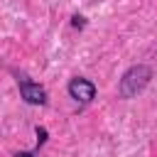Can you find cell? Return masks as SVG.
<instances>
[{
    "mask_svg": "<svg viewBox=\"0 0 157 157\" xmlns=\"http://www.w3.org/2000/svg\"><path fill=\"white\" fill-rule=\"evenodd\" d=\"M34 132H37V147H42V145L47 142V128H39V125H37Z\"/></svg>",
    "mask_w": 157,
    "mask_h": 157,
    "instance_id": "cell-4",
    "label": "cell"
},
{
    "mask_svg": "<svg viewBox=\"0 0 157 157\" xmlns=\"http://www.w3.org/2000/svg\"><path fill=\"white\" fill-rule=\"evenodd\" d=\"M15 157H34V152H17Z\"/></svg>",
    "mask_w": 157,
    "mask_h": 157,
    "instance_id": "cell-6",
    "label": "cell"
},
{
    "mask_svg": "<svg viewBox=\"0 0 157 157\" xmlns=\"http://www.w3.org/2000/svg\"><path fill=\"white\" fill-rule=\"evenodd\" d=\"M150 78H152V69H150L147 64L130 66V69L123 74L118 91H120V96H123V98H132V96H137V93L150 83Z\"/></svg>",
    "mask_w": 157,
    "mask_h": 157,
    "instance_id": "cell-1",
    "label": "cell"
},
{
    "mask_svg": "<svg viewBox=\"0 0 157 157\" xmlns=\"http://www.w3.org/2000/svg\"><path fill=\"white\" fill-rule=\"evenodd\" d=\"M71 25H74V27H78V29H81V27H83V25H86V17H81V15H74V17H71Z\"/></svg>",
    "mask_w": 157,
    "mask_h": 157,
    "instance_id": "cell-5",
    "label": "cell"
},
{
    "mask_svg": "<svg viewBox=\"0 0 157 157\" xmlns=\"http://www.w3.org/2000/svg\"><path fill=\"white\" fill-rule=\"evenodd\" d=\"M69 96L78 103H91L96 98V86L88 81V78H71L69 81Z\"/></svg>",
    "mask_w": 157,
    "mask_h": 157,
    "instance_id": "cell-3",
    "label": "cell"
},
{
    "mask_svg": "<svg viewBox=\"0 0 157 157\" xmlns=\"http://www.w3.org/2000/svg\"><path fill=\"white\" fill-rule=\"evenodd\" d=\"M17 86H20L22 98H25L29 105H44V103H47V91H44L39 83L29 81L27 76H17Z\"/></svg>",
    "mask_w": 157,
    "mask_h": 157,
    "instance_id": "cell-2",
    "label": "cell"
}]
</instances>
